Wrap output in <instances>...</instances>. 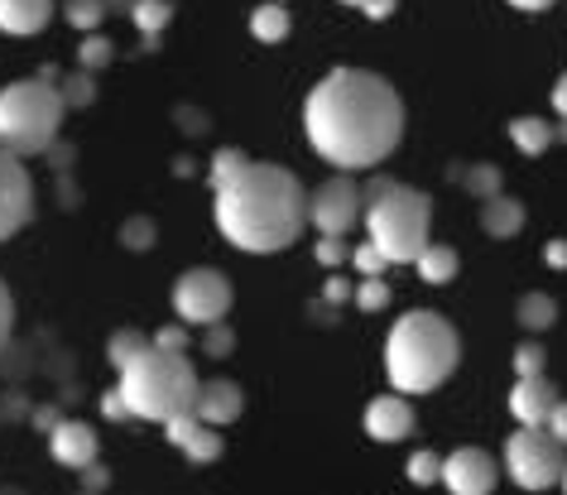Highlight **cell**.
<instances>
[{
	"mask_svg": "<svg viewBox=\"0 0 567 495\" xmlns=\"http://www.w3.org/2000/svg\"><path fill=\"white\" fill-rule=\"evenodd\" d=\"M174 313L188 328H212V322H226L231 313V279L212 265H197V270H183L174 285Z\"/></svg>",
	"mask_w": 567,
	"mask_h": 495,
	"instance_id": "ba28073f",
	"label": "cell"
},
{
	"mask_svg": "<svg viewBox=\"0 0 567 495\" xmlns=\"http://www.w3.org/2000/svg\"><path fill=\"white\" fill-rule=\"evenodd\" d=\"M96 429L92 423H82V419H63L59 429L49 433V452H53V462L68 466V472H87V466H96Z\"/></svg>",
	"mask_w": 567,
	"mask_h": 495,
	"instance_id": "5bb4252c",
	"label": "cell"
},
{
	"mask_svg": "<svg viewBox=\"0 0 567 495\" xmlns=\"http://www.w3.org/2000/svg\"><path fill=\"white\" fill-rule=\"evenodd\" d=\"M150 240H154V221H131L125 226V246L131 250H145Z\"/></svg>",
	"mask_w": 567,
	"mask_h": 495,
	"instance_id": "f35d334b",
	"label": "cell"
},
{
	"mask_svg": "<svg viewBox=\"0 0 567 495\" xmlns=\"http://www.w3.org/2000/svg\"><path fill=\"white\" fill-rule=\"evenodd\" d=\"M212 217L226 246L246 256H279L308 226V193L303 183L279 164H246L231 183L212 188Z\"/></svg>",
	"mask_w": 567,
	"mask_h": 495,
	"instance_id": "7a4b0ae2",
	"label": "cell"
},
{
	"mask_svg": "<svg viewBox=\"0 0 567 495\" xmlns=\"http://www.w3.org/2000/svg\"><path fill=\"white\" fill-rule=\"evenodd\" d=\"M131 20H135L140 34L154 39L168 20H174V0H135V6H131Z\"/></svg>",
	"mask_w": 567,
	"mask_h": 495,
	"instance_id": "cb8c5ba5",
	"label": "cell"
},
{
	"mask_svg": "<svg viewBox=\"0 0 567 495\" xmlns=\"http://www.w3.org/2000/svg\"><path fill=\"white\" fill-rule=\"evenodd\" d=\"M289 30H293V20H289V10H284L279 0H275V6H269V0H265V6H255L250 34L260 39V44H284V39H289Z\"/></svg>",
	"mask_w": 567,
	"mask_h": 495,
	"instance_id": "44dd1931",
	"label": "cell"
},
{
	"mask_svg": "<svg viewBox=\"0 0 567 495\" xmlns=\"http://www.w3.org/2000/svg\"><path fill=\"white\" fill-rule=\"evenodd\" d=\"M164 433H168V443L183 447V457H188L193 466H207V462H217L221 457V429H212V423H203L197 414H178V419H168L164 423Z\"/></svg>",
	"mask_w": 567,
	"mask_h": 495,
	"instance_id": "4fadbf2b",
	"label": "cell"
},
{
	"mask_svg": "<svg viewBox=\"0 0 567 495\" xmlns=\"http://www.w3.org/2000/svg\"><path fill=\"white\" fill-rule=\"evenodd\" d=\"M462 188L472 193V197H481V203H486V197H501V168H495V164L466 168V174H462Z\"/></svg>",
	"mask_w": 567,
	"mask_h": 495,
	"instance_id": "d4e9b609",
	"label": "cell"
},
{
	"mask_svg": "<svg viewBox=\"0 0 567 495\" xmlns=\"http://www.w3.org/2000/svg\"><path fill=\"white\" fill-rule=\"evenodd\" d=\"M351 270L371 279V275H385V270H390V260L380 256V250L371 246V240H365V246H357V250H351Z\"/></svg>",
	"mask_w": 567,
	"mask_h": 495,
	"instance_id": "f546056e",
	"label": "cell"
},
{
	"mask_svg": "<svg viewBox=\"0 0 567 495\" xmlns=\"http://www.w3.org/2000/svg\"><path fill=\"white\" fill-rule=\"evenodd\" d=\"M78 59H82V68H87V73H92V68H106L111 59H116V49H111V44H106V39H102V34H92V39H87V44H82V49H78Z\"/></svg>",
	"mask_w": 567,
	"mask_h": 495,
	"instance_id": "4dcf8cb0",
	"label": "cell"
},
{
	"mask_svg": "<svg viewBox=\"0 0 567 495\" xmlns=\"http://www.w3.org/2000/svg\"><path fill=\"white\" fill-rule=\"evenodd\" d=\"M328 299H332V303L347 299V285H342V279H332V285H328Z\"/></svg>",
	"mask_w": 567,
	"mask_h": 495,
	"instance_id": "ee69618b",
	"label": "cell"
},
{
	"mask_svg": "<svg viewBox=\"0 0 567 495\" xmlns=\"http://www.w3.org/2000/svg\"><path fill=\"white\" fill-rule=\"evenodd\" d=\"M154 347L183 351V347H188V322H178V328H159V332H154Z\"/></svg>",
	"mask_w": 567,
	"mask_h": 495,
	"instance_id": "74e56055",
	"label": "cell"
},
{
	"mask_svg": "<svg viewBox=\"0 0 567 495\" xmlns=\"http://www.w3.org/2000/svg\"><path fill=\"white\" fill-rule=\"evenodd\" d=\"M544 260L553 265V270H567V240H548V250H544Z\"/></svg>",
	"mask_w": 567,
	"mask_h": 495,
	"instance_id": "ab89813d",
	"label": "cell"
},
{
	"mask_svg": "<svg viewBox=\"0 0 567 495\" xmlns=\"http://www.w3.org/2000/svg\"><path fill=\"white\" fill-rule=\"evenodd\" d=\"M34 217V183L20 154L0 149V240H10Z\"/></svg>",
	"mask_w": 567,
	"mask_h": 495,
	"instance_id": "30bf717a",
	"label": "cell"
},
{
	"mask_svg": "<svg viewBox=\"0 0 567 495\" xmlns=\"http://www.w3.org/2000/svg\"><path fill=\"white\" fill-rule=\"evenodd\" d=\"M197 390H203V380H197L193 361L183 357V351L150 347L121 371L125 404H131V414L145 419V423H168L178 414H193Z\"/></svg>",
	"mask_w": 567,
	"mask_h": 495,
	"instance_id": "5b68a950",
	"label": "cell"
},
{
	"mask_svg": "<svg viewBox=\"0 0 567 495\" xmlns=\"http://www.w3.org/2000/svg\"><path fill=\"white\" fill-rule=\"evenodd\" d=\"M509 6H515V10H524V16H538V10H548L553 0H509Z\"/></svg>",
	"mask_w": 567,
	"mask_h": 495,
	"instance_id": "7bdbcfd3",
	"label": "cell"
},
{
	"mask_svg": "<svg viewBox=\"0 0 567 495\" xmlns=\"http://www.w3.org/2000/svg\"><path fill=\"white\" fill-rule=\"evenodd\" d=\"M231 347H236V332L226 328V322H212L207 337H203V351H207V357H231Z\"/></svg>",
	"mask_w": 567,
	"mask_h": 495,
	"instance_id": "d6a6232c",
	"label": "cell"
},
{
	"mask_svg": "<svg viewBox=\"0 0 567 495\" xmlns=\"http://www.w3.org/2000/svg\"><path fill=\"white\" fill-rule=\"evenodd\" d=\"M59 0H0V34H39L53 20Z\"/></svg>",
	"mask_w": 567,
	"mask_h": 495,
	"instance_id": "e0dca14e",
	"label": "cell"
},
{
	"mask_svg": "<svg viewBox=\"0 0 567 495\" xmlns=\"http://www.w3.org/2000/svg\"><path fill=\"white\" fill-rule=\"evenodd\" d=\"M240 409H246V394H240L236 380H203V390H197V404H193V414L212 423V429H226V423H236L240 419Z\"/></svg>",
	"mask_w": 567,
	"mask_h": 495,
	"instance_id": "2e32d148",
	"label": "cell"
},
{
	"mask_svg": "<svg viewBox=\"0 0 567 495\" xmlns=\"http://www.w3.org/2000/svg\"><path fill=\"white\" fill-rule=\"evenodd\" d=\"M59 92H63V102H68V106H87V102H92V96H96V87H92V78H87V73L68 78V82H63V87H59Z\"/></svg>",
	"mask_w": 567,
	"mask_h": 495,
	"instance_id": "836d02e7",
	"label": "cell"
},
{
	"mask_svg": "<svg viewBox=\"0 0 567 495\" xmlns=\"http://www.w3.org/2000/svg\"><path fill=\"white\" fill-rule=\"evenodd\" d=\"M553 409H558V390H553L548 375H515V390H509V414H515L524 429H548Z\"/></svg>",
	"mask_w": 567,
	"mask_h": 495,
	"instance_id": "7c38bea8",
	"label": "cell"
},
{
	"mask_svg": "<svg viewBox=\"0 0 567 495\" xmlns=\"http://www.w3.org/2000/svg\"><path fill=\"white\" fill-rule=\"evenodd\" d=\"M154 347V337H145L140 328H121V332H111V342H106V361L116 365V371H125L140 351H150Z\"/></svg>",
	"mask_w": 567,
	"mask_h": 495,
	"instance_id": "7402d4cb",
	"label": "cell"
},
{
	"mask_svg": "<svg viewBox=\"0 0 567 495\" xmlns=\"http://www.w3.org/2000/svg\"><path fill=\"white\" fill-rule=\"evenodd\" d=\"M501 481V462L486 447H457L443 457V486L452 495H491Z\"/></svg>",
	"mask_w": 567,
	"mask_h": 495,
	"instance_id": "8fae6325",
	"label": "cell"
},
{
	"mask_svg": "<svg viewBox=\"0 0 567 495\" xmlns=\"http://www.w3.org/2000/svg\"><path fill=\"white\" fill-rule=\"evenodd\" d=\"M548 433H553V437H563V443H567V400H558V409H553Z\"/></svg>",
	"mask_w": 567,
	"mask_h": 495,
	"instance_id": "60d3db41",
	"label": "cell"
},
{
	"mask_svg": "<svg viewBox=\"0 0 567 495\" xmlns=\"http://www.w3.org/2000/svg\"><path fill=\"white\" fill-rule=\"evenodd\" d=\"M385 303H390V285H385V275L361 279V289H357V308H361V313H380Z\"/></svg>",
	"mask_w": 567,
	"mask_h": 495,
	"instance_id": "4316f807",
	"label": "cell"
},
{
	"mask_svg": "<svg viewBox=\"0 0 567 495\" xmlns=\"http://www.w3.org/2000/svg\"><path fill=\"white\" fill-rule=\"evenodd\" d=\"M544 347L538 342H524V347H515V375H544Z\"/></svg>",
	"mask_w": 567,
	"mask_h": 495,
	"instance_id": "1f68e13d",
	"label": "cell"
},
{
	"mask_svg": "<svg viewBox=\"0 0 567 495\" xmlns=\"http://www.w3.org/2000/svg\"><path fill=\"white\" fill-rule=\"evenodd\" d=\"M365 433L375 437V443H404L409 433H414V404H409V394H380V400L365 404Z\"/></svg>",
	"mask_w": 567,
	"mask_h": 495,
	"instance_id": "9a60e30c",
	"label": "cell"
},
{
	"mask_svg": "<svg viewBox=\"0 0 567 495\" xmlns=\"http://www.w3.org/2000/svg\"><path fill=\"white\" fill-rule=\"evenodd\" d=\"M481 231L495 236V240H509V236H519L524 231V203L519 197H486L481 203Z\"/></svg>",
	"mask_w": 567,
	"mask_h": 495,
	"instance_id": "ac0fdd59",
	"label": "cell"
},
{
	"mask_svg": "<svg viewBox=\"0 0 567 495\" xmlns=\"http://www.w3.org/2000/svg\"><path fill=\"white\" fill-rule=\"evenodd\" d=\"M365 240L390 265H414L433 246V197L394 178H375L365 188Z\"/></svg>",
	"mask_w": 567,
	"mask_h": 495,
	"instance_id": "277c9868",
	"label": "cell"
},
{
	"mask_svg": "<svg viewBox=\"0 0 567 495\" xmlns=\"http://www.w3.org/2000/svg\"><path fill=\"white\" fill-rule=\"evenodd\" d=\"M365 217V193L351 183V174H332L308 193V226L318 236H347Z\"/></svg>",
	"mask_w": 567,
	"mask_h": 495,
	"instance_id": "9c48e42d",
	"label": "cell"
},
{
	"mask_svg": "<svg viewBox=\"0 0 567 495\" xmlns=\"http://www.w3.org/2000/svg\"><path fill=\"white\" fill-rule=\"evenodd\" d=\"M342 6H357V10H371L375 0H342Z\"/></svg>",
	"mask_w": 567,
	"mask_h": 495,
	"instance_id": "f6af8a7d",
	"label": "cell"
},
{
	"mask_svg": "<svg viewBox=\"0 0 567 495\" xmlns=\"http://www.w3.org/2000/svg\"><path fill=\"white\" fill-rule=\"evenodd\" d=\"M250 159L240 149H217V159H212V188H221V183H231L240 168H246Z\"/></svg>",
	"mask_w": 567,
	"mask_h": 495,
	"instance_id": "f1b7e54d",
	"label": "cell"
},
{
	"mask_svg": "<svg viewBox=\"0 0 567 495\" xmlns=\"http://www.w3.org/2000/svg\"><path fill=\"white\" fill-rule=\"evenodd\" d=\"M414 270H419L423 285H452V279H457V250L437 246V240H433V246L414 260Z\"/></svg>",
	"mask_w": 567,
	"mask_h": 495,
	"instance_id": "ffe728a7",
	"label": "cell"
},
{
	"mask_svg": "<svg viewBox=\"0 0 567 495\" xmlns=\"http://www.w3.org/2000/svg\"><path fill=\"white\" fill-rule=\"evenodd\" d=\"M553 140H558V125L544 121V116H515L509 121V145H515L524 159H538Z\"/></svg>",
	"mask_w": 567,
	"mask_h": 495,
	"instance_id": "d6986e66",
	"label": "cell"
},
{
	"mask_svg": "<svg viewBox=\"0 0 567 495\" xmlns=\"http://www.w3.org/2000/svg\"><path fill=\"white\" fill-rule=\"evenodd\" d=\"M303 135L337 174H365L400 149L404 102L371 68H332L303 102Z\"/></svg>",
	"mask_w": 567,
	"mask_h": 495,
	"instance_id": "6da1fadb",
	"label": "cell"
},
{
	"mask_svg": "<svg viewBox=\"0 0 567 495\" xmlns=\"http://www.w3.org/2000/svg\"><path fill=\"white\" fill-rule=\"evenodd\" d=\"M515 318H519V328H529V332H548L553 322H558V303H553L548 293H524Z\"/></svg>",
	"mask_w": 567,
	"mask_h": 495,
	"instance_id": "603a6c76",
	"label": "cell"
},
{
	"mask_svg": "<svg viewBox=\"0 0 567 495\" xmlns=\"http://www.w3.org/2000/svg\"><path fill=\"white\" fill-rule=\"evenodd\" d=\"M553 111H558V121H567V73L553 82Z\"/></svg>",
	"mask_w": 567,
	"mask_h": 495,
	"instance_id": "b9f144b4",
	"label": "cell"
},
{
	"mask_svg": "<svg viewBox=\"0 0 567 495\" xmlns=\"http://www.w3.org/2000/svg\"><path fill=\"white\" fill-rule=\"evenodd\" d=\"M63 20L73 30H96L106 20V0H63Z\"/></svg>",
	"mask_w": 567,
	"mask_h": 495,
	"instance_id": "484cf974",
	"label": "cell"
},
{
	"mask_svg": "<svg viewBox=\"0 0 567 495\" xmlns=\"http://www.w3.org/2000/svg\"><path fill=\"white\" fill-rule=\"evenodd\" d=\"M102 414H106V419H116V423H125V419H135V414H131V404H125V394H121V385L102 394Z\"/></svg>",
	"mask_w": 567,
	"mask_h": 495,
	"instance_id": "8d00e7d4",
	"label": "cell"
},
{
	"mask_svg": "<svg viewBox=\"0 0 567 495\" xmlns=\"http://www.w3.org/2000/svg\"><path fill=\"white\" fill-rule=\"evenodd\" d=\"M10 332H16V299H10V289L0 285V351H6Z\"/></svg>",
	"mask_w": 567,
	"mask_h": 495,
	"instance_id": "d590c367",
	"label": "cell"
},
{
	"mask_svg": "<svg viewBox=\"0 0 567 495\" xmlns=\"http://www.w3.org/2000/svg\"><path fill=\"white\" fill-rule=\"evenodd\" d=\"M313 256H318V265H342L347 260V236H322Z\"/></svg>",
	"mask_w": 567,
	"mask_h": 495,
	"instance_id": "e575fe53",
	"label": "cell"
},
{
	"mask_svg": "<svg viewBox=\"0 0 567 495\" xmlns=\"http://www.w3.org/2000/svg\"><path fill=\"white\" fill-rule=\"evenodd\" d=\"M404 472H409L414 486H433V481H443V457H433V452H414Z\"/></svg>",
	"mask_w": 567,
	"mask_h": 495,
	"instance_id": "83f0119b",
	"label": "cell"
},
{
	"mask_svg": "<svg viewBox=\"0 0 567 495\" xmlns=\"http://www.w3.org/2000/svg\"><path fill=\"white\" fill-rule=\"evenodd\" d=\"M558 140H567V121H563V125H558Z\"/></svg>",
	"mask_w": 567,
	"mask_h": 495,
	"instance_id": "bcb514c9",
	"label": "cell"
},
{
	"mask_svg": "<svg viewBox=\"0 0 567 495\" xmlns=\"http://www.w3.org/2000/svg\"><path fill=\"white\" fill-rule=\"evenodd\" d=\"M563 491H567V472H563Z\"/></svg>",
	"mask_w": 567,
	"mask_h": 495,
	"instance_id": "7dc6e473",
	"label": "cell"
},
{
	"mask_svg": "<svg viewBox=\"0 0 567 495\" xmlns=\"http://www.w3.org/2000/svg\"><path fill=\"white\" fill-rule=\"evenodd\" d=\"M563 437H553L548 429H519L509 433L505 443V476L515 481L519 491H548L558 486L563 472H567V457H563Z\"/></svg>",
	"mask_w": 567,
	"mask_h": 495,
	"instance_id": "52a82bcc",
	"label": "cell"
},
{
	"mask_svg": "<svg viewBox=\"0 0 567 495\" xmlns=\"http://www.w3.org/2000/svg\"><path fill=\"white\" fill-rule=\"evenodd\" d=\"M68 116V102L53 82L24 78L0 87V149L34 159L59 140V125Z\"/></svg>",
	"mask_w": 567,
	"mask_h": 495,
	"instance_id": "8992f818",
	"label": "cell"
},
{
	"mask_svg": "<svg viewBox=\"0 0 567 495\" xmlns=\"http://www.w3.org/2000/svg\"><path fill=\"white\" fill-rule=\"evenodd\" d=\"M457 361H462V337L443 313H433V308H414V313L394 318V328L385 337L390 390L429 394V390L443 385L452 371H457Z\"/></svg>",
	"mask_w": 567,
	"mask_h": 495,
	"instance_id": "3957f363",
	"label": "cell"
},
{
	"mask_svg": "<svg viewBox=\"0 0 567 495\" xmlns=\"http://www.w3.org/2000/svg\"><path fill=\"white\" fill-rule=\"evenodd\" d=\"M82 495H96V491H82Z\"/></svg>",
	"mask_w": 567,
	"mask_h": 495,
	"instance_id": "c3c4849f",
	"label": "cell"
}]
</instances>
